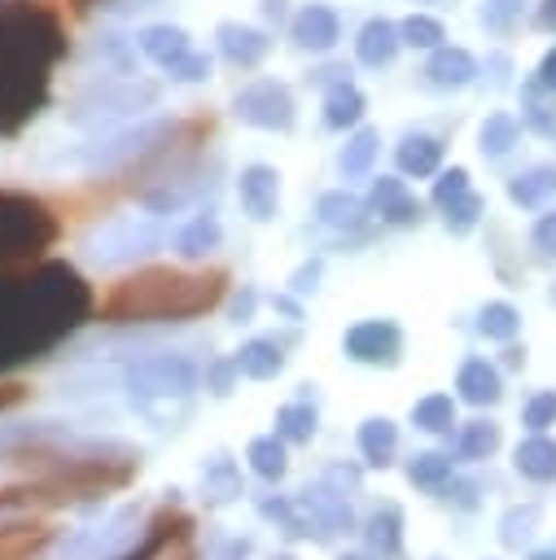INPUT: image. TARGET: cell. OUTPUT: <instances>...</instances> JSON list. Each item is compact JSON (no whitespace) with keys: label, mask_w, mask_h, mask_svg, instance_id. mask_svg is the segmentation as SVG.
Listing matches in <instances>:
<instances>
[{"label":"cell","mask_w":556,"mask_h":560,"mask_svg":"<svg viewBox=\"0 0 556 560\" xmlns=\"http://www.w3.org/2000/svg\"><path fill=\"white\" fill-rule=\"evenodd\" d=\"M508 197H512L517 206H525V210L543 206L547 197H556V166H530L525 175H517V179L508 184Z\"/></svg>","instance_id":"29"},{"label":"cell","mask_w":556,"mask_h":560,"mask_svg":"<svg viewBox=\"0 0 556 560\" xmlns=\"http://www.w3.org/2000/svg\"><path fill=\"white\" fill-rule=\"evenodd\" d=\"M232 359H236L241 376H254V381H267V376H276V372L285 368L280 341H271V337H250Z\"/></svg>","instance_id":"20"},{"label":"cell","mask_w":556,"mask_h":560,"mask_svg":"<svg viewBox=\"0 0 556 560\" xmlns=\"http://www.w3.org/2000/svg\"><path fill=\"white\" fill-rule=\"evenodd\" d=\"M517 136H521V122L512 114H490L482 122V153L486 158H503L517 144Z\"/></svg>","instance_id":"32"},{"label":"cell","mask_w":556,"mask_h":560,"mask_svg":"<svg viewBox=\"0 0 556 560\" xmlns=\"http://www.w3.org/2000/svg\"><path fill=\"white\" fill-rule=\"evenodd\" d=\"M184 521H188V516H171V521L153 525V538H149V547H144V556H140V560H158V551L166 547V538H171V534H175V529H179Z\"/></svg>","instance_id":"46"},{"label":"cell","mask_w":556,"mask_h":560,"mask_svg":"<svg viewBox=\"0 0 556 560\" xmlns=\"http://www.w3.org/2000/svg\"><path fill=\"white\" fill-rule=\"evenodd\" d=\"M534 525H538V508L525 503V508H512L499 529H503V542H508V547H521V542L534 534Z\"/></svg>","instance_id":"41"},{"label":"cell","mask_w":556,"mask_h":560,"mask_svg":"<svg viewBox=\"0 0 556 560\" xmlns=\"http://www.w3.org/2000/svg\"><path fill=\"white\" fill-rule=\"evenodd\" d=\"M289 35L298 48H311V52H328L337 39H341V22L328 4H302L289 22Z\"/></svg>","instance_id":"13"},{"label":"cell","mask_w":556,"mask_h":560,"mask_svg":"<svg viewBox=\"0 0 556 560\" xmlns=\"http://www.w3.org/2000/svg\"><path fill=\"white\" fill-rule=\"evenodd\" d=\"M219 241H223L219 223H215L210 214H197V219H188V223L175 232V254L193 262V258H206V254H215V249H219Z\"/></svg>","instance_id":"23"},{"label":"cell","mask_w":556,"mask_h":560,"mask_svg":"<svg viewBox=\"0 0 556 560\" xmlns=\"http://www.w3.org/2000/svg\"><path fill=\"white\" fill-rule=\"evenodd\" d=\"M425 74H429V83H438V88H464V83L477 79V57H473L468 48L438 44L433 57H429V66H425Z\"/></svg>","instance_id":"17"},{"label":"cell","mask_w":556,"mask_h":560,"mask_svg":"<svg viewBox=\"0 0 556 560\" xmlns=\"http://www.w3.org/2000/svg\"><path fill=\"white\" fill-rule=\"evenodd\" d=\"M377 149H381V136H377L372 127H359V131L346 140V149L337 153V166H341V175H346V179H359V175H368V171H372V162H377Z\"/></svg>","instance_id":"28"},{"label":"cell","mask_w":556,"mask_h":560,"mask_svg":"<svg viewBox=\"0 0 556 560\" xmlns=\"http://www.w3.org/2000/svg\"><path fill=\"white\" fill-rule=\"evenodd\" d=\"M136 44H140V52L149 57V61H158L162 70L171 66V61H179L193 44H188V31H179V26H171V22H153V26H144L140 35H136Z\"/></svg>","instance_id":"18"},{"label":"cell","mask_w":556,"mask_h":560,"mask_svg":"<svg viewBox=\"0 0 556 560\" xmlns=\"http://www.w3.org/2000/svg\"><path fill=\"white\" fill-rule=\"evenodd\" d=\"M215 35H219L223 57H228L232 66H241V70L258 66V61L267 57V48H271V39H267L258 26H245V22H219Z\"/></svg>","instance_id":"15"},{"label":"cell","mask_w":556,"mask_h":560,"mask_svg":"<svg viewBox=\"0 0 556 560\" xmlns=\"http://www.w3.org/2000/svg\"><path fill=\"white\" fill-rule=\"evenodd\" d=\"M530 560H556V547H547V551H534Z\"/></svg>","instance_id":"55"},{"label":"cell","mask_w":556,"mask_h":560,"mask_svg":"<svg viewBox=\"0 0 556 560\" xmlns=\"http://www.w3.org/2000/svg\"><path fill=\"white\" fill-rule=\"evenodd\" d=\"M149 105H158V83H136V79H101V83H92L74 105H70V122H79V127H88V131H109V127H118L123 118H131V114H140V109H149Z\"/></svg>","instance_id":"5"},{"label":"cell","mask_w":556,"mask_h":560,"mask_svg":"<svg viewBox=\"0 0 556 560\" xmlns=\"http://www.w3.org/2000/svg\"><path fill=\"white\" fill-rule=\"evenodd\" d=\"M341 560H372V556H359V551H350V556H341Z\"/></svg>","instance_id":"56"},{"label":"cell","mask_w":556,"mask_h":560,"mask_svg":"<svg viewBox=\"0 0 556 560\" xmlns=\"http://www.w3.org/2000/svg\"><path fill=\"white\" fill-rule=\"evenodd\" d=\"M407 477H412L416 486H425V490H438L442 481H451V455L425 451V455H416V459L407 464Z\"/></svg>","instance_id":"37"},{"label":"cell","mask_w":556,"mask_h":560,"mask_svg":"<svg viewBox=\"0 0 556 560\" xmlns=\"http://www.w3.org/2000/svg\"><path fill=\"white\" fill-rule=\"evenodd\" d=\"M241 494V472H236V464L228 459V455H215L210 464H206V472H201V499L210 503V508H223V503H232Z\"/></svg>","instance_id":"25"},{"label":"cell","mask_w":556,"mask_h":560,"mask_svg":"<svg viewBox=\"0 0 556 560\" xmlns=\"http://www.w3.org/2000/svg\"><path fill=\"white\" fill-rule=\"evenodd\" d=\"M179 136V122H140V127H123V131H105L101 140H88L74 153H61L57 166H74V171H109L118 162L144 158L153 153L162 140Z\"/></svg>","instance_id":"6"},{"label":"cell","mask_w":556,"mask_h":560,"mask_svg":"<svg viewBox=\"0 0 556 560\" xmlns=\"http://www.w3.org/2000/svg\"><path fill=\"white\" fill-rule=\"evenodd\" d=\"M455 389H460L464 402L486 407V402L499 398V372H495L486 359H468V363L460 368V376H455Z\"/></svg>","instance_id":"24"},{"label":"cell","mask_w":556,"mask_h":560,"mask_svg":"<svg viewBox=\"0 0 556 560\" xmlns=\"http://www.w3.org/2000/svg\"><path fill=\"white\" fill-rule=\"evenodd\" d=\"M346 354L355 363H372V368H394L403 354V332L394 319H363L346 332Z\"/></svg>","instance_id":"11"},{"label":"cell","mask_w":556,"mask_h":560,"mask_svg":"<svg viewBox=\"0 0 556 560\" xmlns=\"http://www.w3.org/2000/svg\"><path fill=\"white\" fill-rule=\"evenodd\" d=\"M123 385L131 394H140L144 402H153V398H162V402L166 398H184L197 385V363L188 354H179V350H158V354H144V359L127 363Z\"/></svg>","instance_id":"8"},{"label":"cell","mask_w":556,"mask_h":560,"mask_svg":"<svg viewBox=\"0 0 556 560\" xmlns=\"http://www.w3.org/2000/svg\"><path fill=\"white\" fill-rule=\"evenodd\" d=\"M276 311H285V315H289V319H298V315H302V306H298V302H293V298H285V293H280V298H276Z\"/></svg>","instance_id":"53"},{"label":"cell","mask_w":556,"mask_h":560,"mask_svg":"<svg viewBox=\"0 0 556 560\" xmlns=\"http://www.w3.org/2000/svg\"><path fill=\"white\" fill-rule=\"evenodd\" d=\"M96 0H70V13H88Z\"/></svg>","instance_id":"54"},{"label":"cell","mask_w":556,"mask_h":560,"mask_svg":"<svg viewBox=\"0 0 556 560\" xmlns=\"http://www.w3.org/2000/svg\"><path fill=\"white\" fill-rule=\"evenodd\" d=\"M236 197H241V206H245L250 219H258V223L271 219L276 206H280V171L267 166V162L245 166L241 179H236Z\"/></svg>","instance_id":"12"},{"label":"cell","mask_w":556,"mask_h":560,"mask_svg":"<svg viewBox=\"0 0 556 560\" xmlns=\"http://www.w3.org/2000/svg\"><path fill=\"white\" fill-rule=\"evenodd\" d=\"M398 35H403V44H412V48H438L442 39H447V26L438 22V18H429V13H412V18H403L398 22Z\"/></svg>","instance_id":"35"},{"label":"cell","mask_w":556,"mask_h":560,"mask_svg":"<svg viewBox=\"0 0 556 560\" xmlns=\"http://www.w3.org/2000/svg\"><path fill=\"white\" fill-rule=\"evenodd\" d=\"M166 74H171V79H179V83H197V79H206V74H210V57L188 48L179 61H171V66H166Z\"/></svg>","instance_id":"42"},{"label":"cell","mask_w":556,"mask_h":560,"mask_svg":"<svg viewBox=\"0 0 556 560\" xmlns=\"http://www.w3.org/2000/svg\"><path fill=\"white\" fill-rule=\"evenodd\" d=\"M210 560H250V542L241 538V542H219L215 551H210Z\"/></svg>","instance_id":"51"},{"label":"cell","mask_w":556,"mask_h":560,"mask_svg":"<svg viewBox=\"0 0 556 560\" xmlns=\"http://www.w3.org/2000/svg\"><path fill=\"white\" fill-rule=\"evenodd\" d=\"M530 236H534V245H538V249L556 254V210H552V214H543V219L534 223V232H530Z\"/></svg>","instance_id":"48"},{"label":"cell","mask_w":556,"mask_h":560,"mask_svg":"<svg viewBox=\"0 0 556 560\" xmlns=\"http://www.w3.org/2000/svg\"><path fill=\"white\" fill-rule=\"evenodd\" d=\"M311 433H315V407L289 402L276 411V438L280 442H311Z\"/></svg>","instance_id":"33"},{"label":"cell","mask_w":556,"mask_h":560,"mask_svg":"<svg viewBox=\"0 0 556 560\" xmlns=\"http://www.w3.org/2000/svg\"><path fill=\"white\" fill-rule=\"evenodd\" d=\"M245 459H250V468H254L263 481H280L285 468H289V459H285V442H280V438H254L250 451H245Z\"/></svg>","instance_id":"30"},{"label":"cell","mask_w":556,"mask_h":560,"mask_svg":"<svg viewBox=\"0 0 556 560\" xmlns=\"http://www.w3.org/2000/svg\"><path fill=\"white\" fill-rule=\"evenodd\" d=\"M412 424L425 429V433H447L455 424V402L447 394H429L412 407Z\"/></svg>","instance_id":"31"},{"label":"cell","mask_w":556,"mask_h":560,"mask_svg":"<svg viewBox=\"0 0 556 560\" xmlns=\"http://www.w3.org/2000/svg\"><path fill=\"white\" fill-rule=\"evenodd\" d=\"M368 206H372L385 223H394V228H407V223L420 219V201H416V197L403 188V179H394V175H381V179L372 184Z\"/></svg>","instance_id":"16"},{"label":"cell","mask_w":556,"mask_h":560,"mask_svg":"<svg viewBox=\"0 0 556 560\" xmlns=\"http://www.w3.org/2000/svg\"><path fill=\"white\" fill-rule=\"evenodd\" d=\"M538 26H543V31L556 26V0H543V9H538Z\"/></svg>","instance_id":"52"},{"label":"cell","mask_w":556,"mask_h":560,"mask_svg":"<svg viewBox=\"0 0 556 560\" xmlns=\"http://www.w3.org/2000/svg\"><path fill=\"white\" fill-rule=\"evenodd\" d=\"M438 162H442V140H433V136H403V144H398V171L403 175L425 179V175L438 171Z\"/></svg>","instance_id":"26"},{"label":"cell","mask_w":556,"mask_h":560,"mask_svg":"<svg viewBox=\"0 0 556 560\" xmlns=\"http://www.w3.org/2000/svg\"><path fill=\"white\" fill-rule=\"evenodd\" d=\"M398 48H403V35H398V26L390 18H368L359 26V35H355V57L363 66H377V70L390 66L398 57Z\"/></svg>","instance_id":"14"},{"label":"cell","mask_w":556,"mask_h":560,"mask_svg":"<svg viewBox=\"0 0 556 560\" xmlns=\"http://www.w3.org/2000/svg\"><path fill=\"white\" fill-rule=\"evenodd\" d=\"M228 289L223 271H175V267H149L127 280H118L105 302L101 319L109 324H153V319H193L210 311Z\"/></svg>","instance_id":"3"},{"label":"cell","mask_w":556,"mask_h":560,"mask_svg":"<svg viewBox=\"0 0 556 560\" xmlns=\"http://www.w3.org/2000/svg\"><path fill=\"white\" fill-rule=\"evenodd\" d=\"M92 315L88 280L57 258L0 267V372L44 359Z\"/></svg>","instance_id":"1"},{"label":"cell","mask_w":556,"mask_h":560,"mask_svg":"<svg viewBox=\"0 0 556 560\" xmlns=\"http://www.w3.org/2000/svg\"><path fill=\"white\" fill-rule=\"evenodd\" d=\"M363 109H368L363 92H359L355 83H346V79H337V83L324 92V122H328L333 131H346V127H355V122L363 118Z\"/></svg>","instance_id":"19"},{"label":"cell","mask_w":556,"mask_h":560,"mask_svg":"<svg viewBox=\"0 0 556 560\" xmlns=\"http://www.w3.org/2000/svg\"><path fill=\"white\" fill-rule=\"evenodd\" d=\"M538 88L556 92V48H547V52H543V61H538Z\"/></svg>","instance_id":"50"},{"label":"cell","mask_w":556,"mask_h":560,"mask_svg":"<svg viewBox=\"0 0 556 560\" xmlns=\"http://www.w3.org/2000/svg\"><path fill=\"white\" fill-rule=\"evenodd\" d=\"M232 109L241 122L250 127H263V131H289L298 109H293V96L285 83L276 79H258V83H245L236 96H232Z\"/></svg>","instance_id":"10"},{"label":"cell","mask_w":556,"mask_h":560,"mask_svg":"<svg viewBox=\"0 0 556 560\" xmlns=\"http://www.w3.org/2000/svg\"><path fill=\"white\" fill-rule=\"evenodd\" d=\"M525 424H530L534 433H543L547 424H556V394H538V398H530V402H525Z\"/></svg>","instance_id":"44"},{"label":"cell","mask_w":556,"mask_h":560,"mask_svg":"<svg viewBox=\"0 0 556 560\" xmlns=\"http://www.w3.org/2000/svg\"><path fill=\"white\" fill-rule=\"evenodd\" d=\"M495 446H499V429L490 420H468L464 424V433H460V455L464 459H486Z\"/></svg>","instance_id":"38"},{"label":"cell","mask_w":556,"mask_h":560,"mask_svg":"<svg viewBox=\"0 0 556 560\" xmlns=\"http://www.w3.org/2000/svg\"><path fill=\"white\" fill-rule=\"evenodd\" d=\"M162 249V228L158 219L149 214H118V219H105L101 228L88 232L83 241V254L92 267H123V262H136L144 254Z\"/></svg>","instance_id":"7"},{"label":"cell","mask_w":556,"mask_h":560,"mask_svg":"<svg viewBox=\"0 0 556 560\" xmlns=\"http://www.w3.org/2000/svg\"><path fill=\"white\" fill-rule=\"evenodd\" d=\"M136 542H140V508H118L105 521L74 529L61 542V560H118Z\"/></svg>","instance_id":"9"},{"label":"cell","mask_w":556,"mask_h":560,"mask_svg":"<svg viewBox=\"0 0 556 560\" xmlns=\"http://www.w3.org/2000/svg\"><path fill=\"white\" fill-rule=\"evenodd\" d=\"M359 214H363V201H359L355 192H346V188L320 197V219H324L328 228H355Z\"/></svg>","instance_id":"34"},{"label":"cell","mask_w":556,"mask_h":560,"mask_svg":"<svg viewBox=\"0 0 556 560\" xmlns=\"http://www.w3.org/2000/svg\"><path fill=\"white\" fill-rule=\"evenodd\" d=\"M464 192H468V171H464V166L442 171L438 184H433V201H438V206H451V201L464 197Z\"/></svg>","instance_id":"43"},{"label":"cell","mask_w":556,"mask_h":560,"mask_svg":"<svg viewBox=\"0 0 556 560\" xmlns=\"http://www.w3.org/2000/svg\"><path fill=\"white\" fill-rule=\"evenodd\" d=\"M517 472L530 481H556V442L552 438H525L517 446Z\"/></svg>","instance_id":"27"},{"label":"cell","mask_w":556,"mask_h":560,"mask_svg":"<svg viewBox=\"0 0 556 560\" xmlns=\"http://www.w3.org/2000/svg\"><path fill=\"white\" fill-rule=\"evenodd\" d=\"M315 280H320V262L298 267V271H293V293H311V289H315Z\"/></svg>","instance_id":"49"},{"label":"cell","mask_w":556,"mask_h":560,"mask_svg":"<svg viewBox=\"0 0 556 560\" xmlns=\"http://www.w3.org/2000/svg\"><path fill=\"white\" fill-rule=\"evenodd\" d=\"M324 481L337 490V494H350V490H359V468H346V464H333L328 472H324Z\"/></svg>","instance_id":"47"},{"label":"cell","mask_w":556,"mask_h":560,"mask_svg":"<svg viewBox=\"0 0 556 560\" xmlns=\"http://www.w3.org/2000/svg\"><path fill=\"white\" fill-rule=\"evenodd\" d=\"M236 372H241V368H236V359H215V363L206 368V385H210L215 394H228Z\"/></svg>","instance_id":"45"},{"label":"cell","mask_w":556,"mask_h":560,"mask_svg":"<svg viewBox=\"0 0 556 560\" xmlns=\"http://www.w3.org/2000/svg\"><path fill=\"white\" fill-rule=\"evenodd\" d=\"M394 446H398V429H394V420L372 416V420L359 424V455H363L372 468H385V464L394 459Z\"/></svg>","instance_id":"22"},{"label":"cell","mask_w":556,"mask_h":560,"mask_svg":"<svg viewBox=\"0 0 556 560\" xmlns=\"http://www.w3.org/2000/svg\"><path fill=\"white\" fill-rule=\"evenodd\" d=\"M53 241H57L53 210L31 192L0 188V267H22L44 258Z\"/></svg>","instance_id":"4"},{"label":"cell","mask_w":556,"mask_h":560,"mask_svg":"<svg viewBox=\"0 0 556 560\" xmlns=\"http://www.w3.org/2000/svg\"><path fill=\"white\" fill-rule=\"evenodd\" d=\"M363 538H368V547L377 556H398V547H403V512L394 503H381L363 521Z\"/></svg>","instance_id":"21"},{"label":"cell","mask_w":556,"mask_h":560,"mask_svg":"<svg viewBox=\"0 0 556 560\" xmlns=\"http://www.w3.org/2000/svg\"><path fill=\"white\" fill-rule=\"evenodd\" d=\"M442 210H447V228H451V232H468V228L477 223V214L486 210V201L468 188L464 197H455V201H451V206H442Z\"/></svg>","instance_id":"40"},{"label":"cell","mask_w":556,"mask_h":560,"mask_svg":"<svg viewBox=\"0 0 556 560\" xmlns=\"http://www.w3.org/2000/svg\"><path fill=\"white\" fill-rule=\"evenodd\" d=\"M66 57V26L39 0H0V131L35 118Z\"/></svg>","instance_id":"2"},{"label":"cell","mask_w":556,"mask_h":560,"mask_svg":"<svg viewBox=\"0 0 556 560\" xmlns=\"http://www.w3.org/2000/svg\"><path fill=\"white\" fill-rule=\"evenodd\" d=\"M477 328H482L490 341H512V332L521 328V315H517V306H508V302H486L482 315H477Z\"/></svg>","instance_id":"36"},{"label":"cell","mask_w":556,"mask_h":560,"mask_svg":"<svg viewBox=\"0 0 556 560\" xmlns=\"http://www.w3.org/2000/svg\"><path fill=\"white\" fill-rule=\"evenodd\" d=\"M521 9H525V0H482V26L495 31V35H503V31L517 26Z\"/></svg>","instance_id":"39"}]
</instances>
